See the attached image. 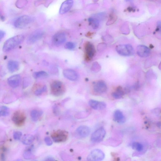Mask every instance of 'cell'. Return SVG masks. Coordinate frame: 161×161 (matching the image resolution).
<instances>
[{
    "instance_id": "26",
    "label": "cell",
    "mask_w": 161,
    "mask_h": 161,
    "mask_svg": "<svg viewBox=\"0 0 161 161\" xmlns=\"http://www.w3.org/2000/svg\"><path fill=\"white\" fill-rule=\"evenodd\" d=\"M9 114V110L7 107L2 106L0 107V117L7 116Z\"/></svg>"
},
{
    "instance_id": "44",
    "label": "cell",
    "mask_w": 161,
    "mask_h": 161,
    "mask_svg": "<svg viewBox=\"0 0 161 161\" xmlns=\"http://www.w3.org/2000/svg\"><path fill=\"white\" fill-rule=\"evenodd\" d=\"M1 158L2 160H5V156L4 154H1Z\"/></svg>"
},
{
    "instance_id": "23",
    "label": "cell",
    "mask_w": 161,
    "mask_h": 161,
    "mask_svg": "<svg viewBox=\"0 0 161 161\" xmlns=\"http://www.w3.org/2000/svg\"><path fill=\"white\" fill-rule=\"evenodd\" d=\"M19 68L18 63L15 61H9L8 64V68L9 71L12 73L18 70Z\"/></svg>"
},
{
    "instance_id": "31",
    "label": "cell",
    "mask_w": 161,
    "mask_h": 161,
    "mask_svg": "<svg viewBox=\"0 0 161 161\" xmlns=\"http://www.w3.org/2000/svg\"><path fill=\"white\" fill-rule=\"evenodd\" d=\"M75 44L72 42H67L65 45V48L69 50L73 49L75 48Z\"/></svg>"
},
{
    "instance_id": "13",
    "label": "cell",
    "mask_w": 161,
    "mask_h": 161,
    "mask_svg": "<svg viewBox=\"0 0 161 161\" xmlns=\"http://www.w3.org/2000/svg\"><path fill=\"white\" fill-rule=\"evenodd\" d=\"M90 129L88 126L82 125L79 126L76 129L75 133L78 136L81 138H85L89 136Z\"/></svg>"
},
{
    "instance_id": "22",
    "label": "cell",
    "mask_w": 161,
    "mask_h": 161,
    "mask_svg": "<svg viewBox=\"0 0 161 161\" xmlns=\"http://www.w3.org/2000/svg\"><path fill=\"white\" fill-rule=\"evenodd\" d=\"M125 92L122 88L118 87L116 91L112 93V95L114 98L116 99L121 98L124 95Z\"/></svg>"
},
{
    "instance_id": "45",
    "label": "cell",
    "mask_w": 161,
    "mask_h": 161,
    "mask_svg": "<svg viewBox=\"0 0 161 161\" xmlns=\"http://www.w3.org/2000/svg\"><path fill=\"white\" fill-rule=\"evenodd\" d=\"M126 1H128V0H126Z\"/></svg>"
},
{
    "instance_id": "21",
    "label": "cell",
    "mask_w": 161,
    "mask_h": 161,
    "mask_svg": "<svg viewBox=\"0 0 161 161\" xmlns=\"http://www.w3.org/2000/svg\"><path fill=\"white\" fill-rule=\"evenodd\" d=\"M35 138L34 136L32 135H25L21 138L22 143L25 145L29 146L33 143Z\"/></svg>"
},
{
    "instance_id": "43",
    "label": "cell",
    "mask_w": 161,
    "mask_h": 161,
    "mask_svg": "<svg viewBox=\"0 0 161 161\" xmlns=\"http://www.w3.org/2000/svg\"><path fill=\"white\" fill-rule=\"evenodd\" d=\"M140 86V85L138 83H137L135 85L134 88L135 89L137 90L139 88Z\"/></svg>"
},
{
    "instance_id": "39",
    "label": "cell",
    "mask_w": 161,
    "mask_h": 161,
    "mask_svg": "<svg viewBox=\"0 0 161 161\" xmlns=\"http://www.w3.org/2000/svg\"><path fill=\"white\" fill-rule=\"evenodd\" d=\"M5 35V33L4 31L0 30V41L4 37Z\"/></svg>"
},
{
    "instance_id": "38",
    "label": "cell",
    "mask_w": 161,
    "mask_h": 161,
    "mask_svg": "<svg viewBox=\"0 0 161 161\" xmlns=\"http://www.w3.org/2000/svg\"><path fill=\"white\" fill-rule=\"evenodd\" d=\"M161 27V22L160 21H159L157 23V28L156 30V31L160 32Z\"/></svg>"
},
{
    "instance_id": "41",
    "label": "cell",
    "mask_w": 161,
    "mask_h": 161,
    "mask_svg": "<svg viewBox=\"0 0 161 161\" xmlns=\"http://www.w3.org/2000/svg\"><path fill=\"white\" fill-rule=\"evenodd\" d=\"M45 161H54L55 160L54 158L52 157L51 156H48L47 157L45 160H44Z\"/></svg>"
},
{
    "instance_id": "9",
    "label": "cell",
    "mask_w": 161,
    "mask_h": 161,
    "mask_svg": "<svg viewBox=\"0 0 161 161\" xmlns=\"http://www.w3.org/2000/svg\"><path fill=\"white\" fill-rule=\"evenodd\" d=\"M26 117L24 114L20 111L16 112L12 116V120L15 125L18 126L23 125L26 121Z\"/></svg>"
},
{
    "instance_id": "17",
    "label": "cell",
    "mask_w": 161,
    "mask_h": 161,
    "mask_svg": "<svg viewBox=\"0 0 161 161\" xmlns=\"http://www.w3.org/2000/svg\"><path fill=\"white\" fill-rule=\"evenodd\" d=\"M89 104L92 108L96 110H103L105 109L106 106L105 102L93 100L89 101Z\"/></svg>"
},
{
    "instance_id": "32",
    "label": "cell",
    "mask_w": 161,
    "mask_h": 161,
    "mask_svg": "<svg viewBox=\"0 0 161 161\" xmlns=\"http://www.w3.org/2000/svg\"><path fill=\"white\" fill-rule=\"evenodd\" d=\"M22 132L20 131H16L13 134V138L16 140H19L21 138Z\"/></svg>"
},
{
    "instance_id": "15",
    "label": "cell",
    "mask_w": 161,
    "mask_h": 161,
    "mask_svg": "<svg viewBox=\"0 0 161 161\" xmlns=\"http://www.w3.org/2000/svg\"><path fill=\"white\" fill-rule=\"evenodd\" d=\"M63 74L66 78L72 81H76L78 78V75L76 71L72 69H65L63 71Z\"/></svg>"
},
{
    "instance_id": "34",
    "label": "cell",
    "mask_w": 161,
    "mask_h": 161,
    "mask_svg": "<svg viewBox=\"0 0 161 161\" xmlns=\"http://www.w3.org/2000/svg\"><path fill=\"white\" fill-rule=\"evenodd\" d=\"M107 47V45L105 43H101L99 44L97 46L98 51H102L105 49Z\"/></svg>"
},
{
    "instance_id": "35",
    "label": "cell",
    "mask_w": 161,
    "mask_h": 161,
    "mask_svg": "<svg viewBox=\"0 0 161 161\" xmlns=\"http://www.w3.org/2000/svg\"><path fill=\"white\" fill-rule=\"evenodd\" d=\"M116 17L114 14H110V15L109 19L108 21V25L112 24V23H114L116 21Z\"/></svg>"
},
{
    "instance_id": "4",
    "label": "cell",
    "mask_w": 161,
    "mask_h": 161,
    "mask_svg": "<svg viewBox=\"0 0 161 161\" xmlns=\"http://www.w3.org/2000/svg\"><path fill=\"white\" fill-rule=\"evenodd\" d=\"M68 132L66 131L59 130L53 132L51 137L53 141L56 143L64 142L67 140Z\"/></svg>"
},
{
    "instance_id": "10",
    "label": "cell",
    "mask_w": 161,
    "mask_h": 161,
    "mask_svg": "<svg viewBox=\"0 0 161 161\" xmlns=\"http://www.w3.org/2000/svg\"><path fill=\"white\" fill-rule=\"evenodd\" d=\"M93 89L95 92L102 94L106 92L107 86L105 82L103 80H99L94 82Z\"/></svg>"
},
{
    "instance_id": "29",
    "label": "cell",
    "mask_w": 161,
    "mask_h": 161,
    "mask_svg": "<svg viewBox=\"0 0 161 161\" xmlns=\"http://www.w3.org/2000/svg\"><path fill=\"white\" fill-rule=\"evenodd\" d=\"M101 69L100 65L97 62H95L93 64L92 67V70L94 72H97L99 71Z\"/></svg>"
},
{
    "instance_id": "30",
    "label": "cell",
    "mask_w": 161,
    "mask_h": 161,
    "mask_svg": "<svg viewBox=\"0 0 161 161\" xmlns=\"http://www.w3.org/2000/svg\"><path fill=\"white\" fill-rule=\"evenodd\" d=\"M47 90L46 86H43L42 88H39L36 90L35 92V94L37 96H39L43 93L45 92Z\"/></svg>"
},
{
    "instance_id": "42",
    "label": "cell",
    "mask_w": 161,
    "mask_h": 161,
    "mask_svg": "<svg viewBox=\"0 0 161 161\" xmlns=\"http://www.w3.org/2000/svg\"><path fill=\"white\" fill-rule=\"evenodd\" d=\"M127 11L129 12H134L135 9L132 7H128L127 9Z\"/></svg>"
},
{
    "instance_id": "20",
    "label": "cell",
    "mask_w": 161,
    "mask_h": 161,
    "mask_svg": "<svg viewBox=\"0 0 161 161\" xmlns=\"http://www.w3.org/2000/svg\"><path fill=\"white\" fill-rule=\"evenodd\" d=\"M100 19L97 17L96 15L89 18L88 19V21L90 24L94 29H96L98 28L100 26Z\"/></svg>"
},
{
    "instance_id": "33",
    "label": "cell",
    "mask_w": 161,
    "mask_h": 161,
    "mask_svg": "<svg viewBox=\"0 0 161 161\" xmlns=\"http://www.w3.org/2000/svg\"><path fill=\"white\" fill-rule=\"evenodd\" d=\"M87 112H82L77 114L75 115V118L77 119H83L87 116Z\"/></svg>"
},
{
    "instance_id": "24",
    "label": "cell",
    "mask_w": 161,
    "mask_h": 161,
    "mask_svg": "<svg viewBox=\"0 0 161 161\" xmlns=\"http://www.w3.org/2000/svg\"><path fill=\"white\" fill-rule=\"evenodd\" d=\"M43 114L42 111H39L37 110H32L31 113V116L32 120L36 122L38 120Z\"/></svg>"
},
{
    "instance_id": "11",
    "label": "cell",
    "mask_w": 161,
    "mask_h": 161,
    "mask_svg": "<svg viewBox=\"0 0 161 161\" xmlns=\"http://www.w3.org/2000/svg\"><path fill=\"white\" fill-rule=\"evenodd\" d=\"M44 32L41 30H36L31 33L28 38L27 43L33 44L41 39L44 35Z\"/></svg>"
},
{
    "instance_id": "28",
    "label": "cell",
    "mask_w": 161,
    "mask_h": 161,
    "mask_svg": "<svg viewBox=\"0 0 161 161\" xmlns=\"http://www.w3.org/2000/svg\"><path fill=\"white\" fill-rule=\"evenodd\" d=\"M48 74L45 71H41L35 72L33 74V77L35 79L39 78L42 77H46L48 76Z\"/></svg>"
},
{
    "instance_id": "5",
    "label": "cell",
    "mask_w": 161,
    "mask_h": 161,
    "mask_svg": "<svg viewBox=\"0 0 161 161\" xmlns=\"http://www.w3.org/2000/svg\"><path fill=\"white\" fill-rule=\"evenodd\" d=\"M33 19L29 16L23 15L17 18L14 22L15 27L18 28H23L32 23Z\"/></svg>"
},
{
    "instance_id": "3",
    "label": "cell",
    "mask_w": 161,
    "mask_h": 161,
    "mask_svg": "<svg viewBox=\"0 0 161 161\" xmlns=\"http://www.w3.org/2000/svg\"><path fill=\"white\" fill-rule=\"evenodd\" d=\"M116 50L119 55L122 56H131L133 55L134 53L133 47L130 44L120 45L117 46Z\"/></svg>"
},
{
    "instance_id": "19",
    "label": "cell",
    "mask_w": 161,
    "mask_h": 161,
    "mask_svg": "<svg viewBox=\"0 0 161 161\" xmlns=\"http://www.w3.org/2000/svg\"><path fill=\"white\" fill-rule=\"evenodd\" d=\"M114 120L120 124H124L126 118L123 113L119 110H116L114 113Z\"/></svg>"
},
{
    "instance_id": "1",
    "label": "cell",
    "mask_w": 161,
    "mask_h": 161,
    "mask_svg": "<svg viewBox=\"0 0 161 161\" xmlns=\"http://www.w3.org/2000/svg\"><path fill=\"white\" fill-rule=\"evenodd\" d=\"M24 39V37L22 35H18L11 38L5 43L3 47V51L5 52L10 51L23 42Z\"/></svg>"
},
{
    "instance_id": "40",
    "label": "cell",
    "mask_w": 161,
    "mask_h": 161,
    "mask_svg": "<svg viewBox=\"0 0 161 161\" xmlns=\"http://www.w3.org/2000/svg\"><path fill=\"white\" fill-rule=\"evenodd\" d=\"M153 112L156 115H159L160 114V110L159 109H154L153 111Z\"/></svg>"
},
{
    "instance_id": "25",
    "label": "cell",
    "mask_w": 161,
    "mask_h": 161,
    "mask_svg": "<svg viewBox=\"0 0 161 161\" xmlns=\"http://www.w3.org/2000/svg\"><path fill=\"white\" fill-rule=\"evenodd\" d=\"M33 148V146H31L28 147L25 151L23 154L24 157L25 159L30 160L33 158V156L32 151Z\"/></svg>"
},
{
    "instance_id": "8",
    "label": "cell",
    "mask_w": 161,
    "mask_h": 161,
    "mask_svg": "<svg viewBox=\"0 0 161 161\" xmlns=\"http://www.w3.org/2000/svg\"><path fill=\"white\" fill-rule=\"evenodd\" d=\"M106 135L105 129L102 127H101L97 129L92 135L91 140L94 143L100 142L103 140Z\"/></svg>"
},
{
    "instance_id": "18",
    "label": "cell",
    "mask_w": 161,
    "mask_h": 161,
    "mask_svg": "<svg viewBox=\"0 0 161 161\" xmlns=\"http://www.w3.org/2000/svg\"><path fill=\"white\" fill-rule=\"evenodd\" d=\"M20 75H15L9 77L8 79V83L9 86L13 88H17L19 85L21 81Z\"/></svg>"
},
{
    "instance_id": "7",
    "label": "cell",
    "mask_w": 161,
    "mask_h": 161,
    "mask_svg": "<svg viewBox=\"0 0 161 161\" xmlns=\"http://www.w3.org/2000/svg\"><path fill=\"white\" fill-rule=\"evenodd\" d=\"M105 157V154L102 151L96 149L91 151L88 154L87 159L89 161H100L104 160Z\"/></svg>"
},
{
    "instance_id": "12",
    "label": "cell",
    "mask_w": 161,
    "mask_h": 161,
    "mask_svg": "<svg viewBox=\"0 0 161 161\" xmlns=\"http://www.w3.org/2000/svg\"><path fill=\"white\" fill-rule=\"evenodd\" d=\"M65 34L63 33L56 34L52 38V42L55 45L58 46L64 43L66 40Z\"/></svg>"
},
{
    "instance_id": "36",
    "label": "cell",
    "mask_w": 161,
    "mask_h": 161,
    "mask_svg": "<svg viewBox=\"0 0 161 161\" xmlns=\"http://www.w3.org/2000/svg\"><path fill=\"white\" fill-rule=\"evenodd\" d=\"M45 141L47 146H51L53 144V142L51 139L49 137H46L45 138Z\"/></svg>"
},
{
    "instance_id": "2",
    "label": "cell",
    "mask_w": 161,
    "mask_h": 161,
    "mask_svg": "<svg viewBox=\"0 0 161 161\" xmlns=\"http://www.w3.org/2000/svg\"><path fill=\"white\" fill-rule=\"evenodd\" d=\"M51 92L53 96L58 97L63 95L65 92V88L62 82L55 80L50 84Z\"/></svg>"
},
{
    "instance_id": "27",
    "label": "cell",
    "mask_w": 161,
    "mask_h": 161,
    "mask_svg": "<svg viewBox=\"0 0 161 161\" xmlns=\"http://www.w3.org/2000/svg\"><path fill=\"white\" fill-rule=\"evenodd\" d=\"M132 148L133 149L136 150L138 152L142 151L144 149L143 145L142 144L135 142L132 144Z\"/></svg>"
},
{
    "instance_id": "16",
    "label": "cell",
    "mask_w": 161,
    "mask_h": 161,
    "mask_svg": "<svg viewBox=\"0 0 161 161\" xmlns=\"http://www.w3.org/2000/svg\"><path fill=\"white\" fill-rule=\"evenodd\" d=\"M73 4V0H67L62 3L59 9V13L63 14L68 12Z\"/></svg>"
},
{
    "instance_id": "6",
    "label": "cell",
    "mask_w": 161,
    "mask_h": 161,
    "mask_svg": "<svg viewBox=\"0 0 161 161\" xmlns=\"http://www.w3.org/2000/svg\"><path fill=\"white\" fill-rule=\"evenodd\" d=\"M85 59L87 61H90L95 55L96 50L94 45L89 42H87L84 45Z\"/></svg>"
},
{
    "instance_id": "37",
    "label": "cell",
    "mask_w": 161,
    "mask_h": 161,
    "mask_svg": "<svg viewBox=\"0 0 161 161\" xmlns=\"http://www.w3.org/2000/svg\"><path fill=\"white\" fill-rule=\"evenodd\" d=\"M53 112L56 116L59 115V107L57 105H55L53 107Z\"/></svg>"
},
{
    "instance_id": "14",
    "label": "cell",
    "mask_w": 161,
    "mask_h": 161,
    "mask_svg": "<svg viewBox=\"0 0 161 161\" xmlns=\"http://www.w3.org/2000/svg\"><path fill=\"white\" fill-rule=\"evenodd\" d=\"M138 55L141 57L145 58L149 56L150 53V49L146 46L140 45L137 48Z\"/></svg>"
}]
</instances>
